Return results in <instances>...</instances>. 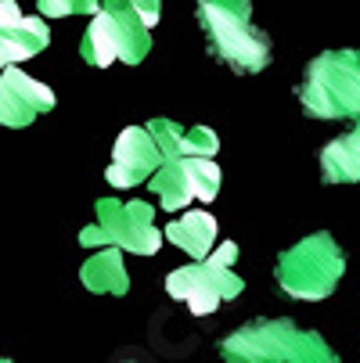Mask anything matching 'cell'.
<instances>
[{
	"mask_svg": "<svg viewBox=\"0 0 360 363\" xmlns=\"http://www.w3.org/2000/svg\"><path fill=\"white\" fill-rule=\"evenodd\" d=\"M156 22L159 0H123L116 8H101L83 36V58L90 65H137L148 50V29Z\"/></svg>",
	"mask_w": 360,
	"mask_h": 363,
	"instance_id": "obj_1",
	"label": "cell"
},
{
	"mask_svg": "<svg viewBox=\"0 0 360 363\" xmlns=\"http://www.w3.org/2000/svg\"><path fill=\"white\" fill-rule=\"evenodd\" d=\"M198 18L209 36V47L217 55L238 69V72H260L267 65L271 43L263 33H256L249 22V8L234 4H213V0H198Z\"/></svg>",
	"mask_w": 360,
	"mask_h": 363,
	"instance_id": "obj_2",
	"label": "cell"
},
{
	"mask_svg": "<svg viewBox=\"0 0 360 363\" xmlns=\"http://www.w3.org/2000/svg\"><path fill=\"white\" fill-rule=\"evenodd\" d=\"M306 108L332 119L346 112H360V55L339 50V55H321L310 65V83L302 90Z\"/></svg>",
	"mask_w": 360,
	"mask_h": 363,
	"instance_id": "obj_3",
	"label": "cell"
},
{
	"mask_svg": "<svg viewBox=\"0 0 360 363\" xmlns=\"http://www.w3.org/2000/svg\"><path fill=\"white\" fill-rule=\"evenodd\" d=\"M314 248H317V238L299 245L295 252H288L285 263H281V281H285L288 295H295V298H321V295H328L332 284L342 274V255H339V248L332 241H324L321 255H314Z\"/></svg>",
	"mask_w": 360,
	"mask_h": 363,
	"instance_id": "obj_4",
	"label": "cell"
},
{
	"mask_svg": "<svg viewBox=\"0 0 360 363\" xmlns=\"http://www.w3.org/2000/svg\"><path fill=\"white\" fill-rule=\"evenodd\" d=\"M50 108H55V94L40 79L26 76L15 65L0 72V123L4 126H29Z\"/></svg>",
	"mask_w": 360,
	"mask_h": 363,
	"instance_id": "obj_5",
	"label": "cell"
},
{
	"mask_svg": "<svg viewBox=\"0 0 360 363\" xmlns=\"http://www.w3.org/2000/svg\"><path fill=\"white\" fill-rule=\"evenodd\" d=\"M220 187V169L209 159H177L166 177H156V191L163 194L166 209L187 205L191 198H213V191Z\"/></svg>",
	"mask_w": 360,
	"mask_h": 363,
	"instance_id": "obj_6",
	"label": "cell"
},
{
	"mask_svg": "<svg viewBox=\"0 0 360 363\" xmlns=\"http://www.w3.org/2000/svg\"><path fill=\"white\" fill-rule=\"evenodd\" d=\"M227 267L209 259V267H191V270H177L170 277V295L173 298H187V306L195 313H209V309L224 298V288H217L220 281L224 284H238L234 277L224 274Z\"/></svg>",
	"mask_w": 360,
	"mask_h": 363,
	"instance_id": "obj_7",
	"label": "cell"
},
{
	"mask_svg": "<svg viewBox=\"0 0 360 363\" xmlns=\"http://www.w3.org/2000/svg\"><path fill=\"white\" fill-rule=\"evenodd\" d=\"M50 43V29L43 18H18L15 26H4L0 29V72L40 55V50Z\"/></svg>",
	"mask_w": 360,
	"mask_h": 363,
	"instance_id": "obj_8",
	"label": "cell"
},
{
	"mask_svg": "<svg viewBox=\"0 0 360 363\" xmlns=\"http://www.w3.org/2000/svg\"><path fill=\"white\" fill-rule=\"evenodd\" d=\"M156 155H159V144H151L144 130H126L116 144V162L109 169V180L112 184H133L141 173L151 169V162H156Z\"/></svg>",
	"mask_w": 360,
	"mask_h": 363,
	"instance_id": "obj_9",
	"label": "cell"
},
{
	"mask_svg": "<svg viewBox=\"0 0 360 363\" xmlns=\"http://www.w3.org/2000/svg\"><path fill=\"white\" fill-rule=\"evenodd\" d=\"M324 177L328 180H356L360 177V130L346 140H335L324 151Z\"/></svg>",
	"mask_w": 360,
	"mask_h": 363,
	"instance_id": "obj_10",
	"label": "cell"
},
{
	"mask_svg": "<svg viewBox=\"0 0 360 363\" xmlns=\"http://www.w3.org/2000/svg\"><path fill=\"white\" fill-rule=\"evenodd\" d=\"M83 284L90 291H123L126 274H123V263H119V252L94 255L90 263L83 267Z\"/></svg>",
	"mask_w": 360,
	"mask_h": 363,
	"instance_id": "obj_11",
	"label": "cell"
},
{
	"mask_svg": "<svg viewBox=\"0 0 360 363\" xmlns=\"http://www.w3.org/2000/svg\"><path fill=\"white\" fill-rule=\"evenodd\" d=\"M213 230H217V223L205 216V213H191L187 220H180V223L170 227V238H173L177 245H184L191 255H202L205 245L213 241Z\"/></svg>",
	"mask_w": 360,
	"mask_h": 363,
	"instance_id": "obj_12",
	"label": "cell"
},
{
	"mask_svg": "<svg viewBox=\"0 0 360 363\" xmlns=\"http://www.w3.org/2000/svg\"><path fill=\"white\" fill-rule=\"evenodd\" d=\"M101 0H40V15L62 18V15H97Z\"/></svg>",
	"mask_w": 360,
	"mask_h": 363,
	"instance_id": "obj_13",
	"label": "cell"
},
{
	"mask_svg": "<svg viewBox=\"0 0 360 363\" xmlns=\"http://www.w3.org/2000/svg\"><path fill=\"white\" fill-rule=\"evenodd\" d=\"M0 363H11V359H4V356H0Z\"/></svg>",
	"mask_w": 360,
	"mask_h": 363,
	"instance_id": "obj_14",
	"label": "cell"
}]
</instances>
